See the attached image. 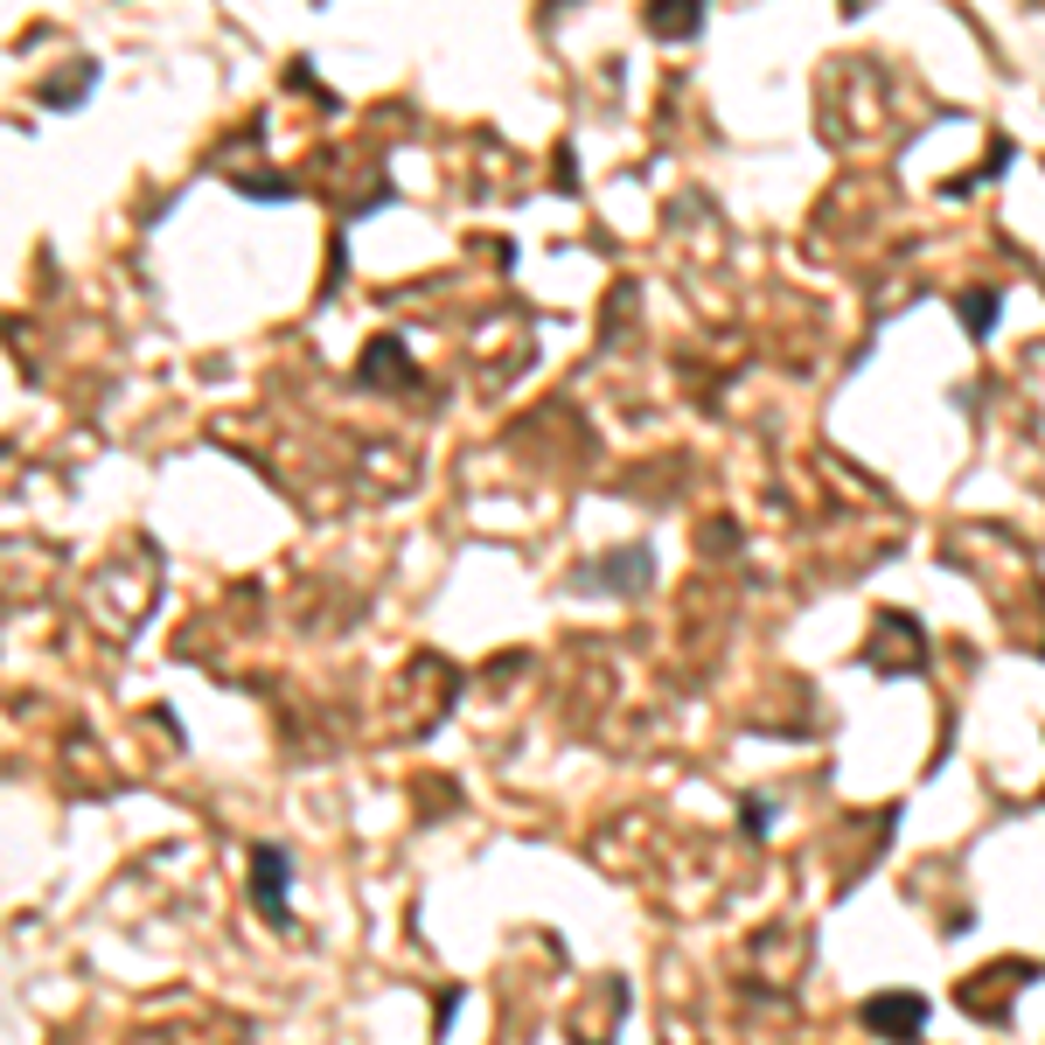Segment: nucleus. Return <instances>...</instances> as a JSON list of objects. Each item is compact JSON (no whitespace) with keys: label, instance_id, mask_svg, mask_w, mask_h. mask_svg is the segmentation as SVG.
Segmentation results:
<instances>
[{"label":"nucleus","instance_id":"f03ea898","mask_svg":"<svg viewBox=\"0 0 1045 1045\" xmlns=\"http://www.w3.org/2000/svg\"><path fill=\"white\" fill-rule=\"evenodd\" d=\"M864 1024L879 1038H920V1024H927V997H906V990H892V997H871L864 1003Z\"/></svg>","mask_w":1045,"mask_h":1045},{"label":"nucleus","instance_id":"f257e3e1","mask_svg":"<svg viewBox=\"0 0 1045 1045\" xmlns=\"http://www.w3.org/2000/svg\"><path fill=\"white\" fill-rule=\"evenodd\" d=\"M287 879H293L287 850H279V844H258V850H252V892H258V914L272 920V927H287Z\"/></svg>","mask_w":1045,"mask_h":1045}]
</instances>
